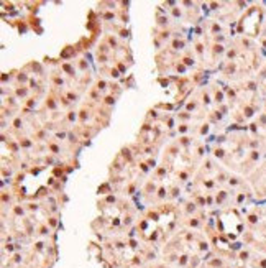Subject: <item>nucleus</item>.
I'll return each instance as SVG.
<instances>
[{
  "instance_id": "1",
  "label": "nucleus",
  "mask_w": 266,
  "mask_h": 268,
  "mask_svg": "<svg viewBox=\"0 0 266 268\" xmlns=\"http://www.w3.org/2000/svg\"><path fill=\"white\" fill-rule=\"evenodd\" d=\"M48 148L51 150V153H53V155H58V153L61 151V150H59V146H58V145H54V143H48Z\"/></svg>"
},
{
  "instance_id": "2",
  "label": "nucleus",
  "mask_w": 266,
  "mask_h": 268,
  "mask_svg": "<svg viewBox=\"0 0 266 268\" xmlns=\"http://www.w3.org/2000/svg\"><path fill=\"white\" fill-rule=\"evenodd\" d=\"M61 67H63V69H64V71H66V72H69V76H74V69H72V67L69 66V64H66V63H64V64H63V66H61Z\"/></svg>"
},
{
  "instance_id": "3",
  "label": "nucleus",
  "mask_w": 266,
  "mask_h": 268,
  "mask_svg": "<svg viewBox=\"0 0 266 268\" xmlns=\"http://www.w3.org/2000/svg\"><path fill=\"white\" fill-rule=\"evenodd\" d=\"M182 46H184L182 39H181V41H179V39H174V41H173V48H176V49H179V48H182Z\"/></svg>"
},
{
  "instance_id": "4",
  "label": "nucleus",
  "mask_w": 266,
  "mask_h": 268,
  "mask_svg": "<svg viewBox=\"0 0 266 268\" xmlns=\"http://www.w3.org/2000/svg\"><path fill=\"white\" fill-rule=\"evenodd\" d=\"M186 206H187V207H186V211H187L189 214L195 211V204H194V202H189V204H186Z\"/></svg>"
},
{
  "instance_id": "5",
  "label": "nucleus",
  "mask_w": 266,
  "mask_h": 268,
  "mask_svg": "<svg viewBox=\"0 0 266 268\" xmlns=\"http://www.w3.org/2000/svg\"><path fill=\"white\" fill-rule=\"evenodd\" d=\"M158 197H159V199L166 197V189H164V188H159V189H158Z\"/></svg>"
},
{
  "instance_id": "6",
  "label": "nucleus",
  "mask_w": 266,
  "mask_h": 268,
  "mask_svg": "<svg viewBox=\"0 0 266 268\" xmlns=\"http://www.w3.org/2000/svg\"><path fill=\"white\" fill-rule=\"evenodd\" d=\"M20 145L21 146H31V142H30V140H28V138H23V140H20Z\"/></svg>"
},
{
  "instance_id": "7",
  "label": "nucleus",
  "mask_w": 266,
  "mask_h": 268,
  "mask_svg": "<svg viewBox=\"0 0 266 268\" xmlns=\"http://www.w3.org/2000/svg\"><path fill=\"white\" fill-rule=\"evenodd\" d=\"M26 89H25V87H21V89H16V95H21V97H23V95H26Z\"/></svg>"
},
{
  "instance_id": "8",
  "label": "nucleus",
  "mask_w": 266,
  "mask_h": 268,
  "mask_svg": "<svg viewBox=\"0 0 266 268\" xmlns=\"http://www.w3.org/2000/svg\"><path fill=\"white\" fill-rule=\"evenodd\" d=\"M214 53H218V54H220V53H223V46L215 44V46H214Z\"/></svg>"
},
{
  "instance_id": "9",
  "label": "nucleus",
  "mask_w": 266,
  "mask_h": 268,
  "mask_svg": "<svg viewBox=\"0 0 266 268\" xmlns=\"http://www.w3.org/2000/svg\"><path fill=\"white\" fill-rule=\"evenodd\" d=\"M115 102V97H112V95H108V97H105V104H108V105H112V104Z\"/></svg>"
},
{
  "instance_id": "10",
  "label": "nucleus",
  "mask_w": 266,
  "mask_h": 268,
  "mask_svg": "<svg viewBox=\"0 0 266 268\" xmlns=\"http://www.w3.org/2000/svg\"><path fill=\"white\" fill-rule=\"evenodd\" d=\"M13 211H15L16 216H21V214H23V207H20V206H15V209H13Z\"/></svg>"
},
{
  "instance_id": "11",
  "label": "nucleus",
  "mask_w": 266,
  "mask_h": 268,
  "mask_svg": "<svg viewBox=\"0 0 266 268\" xmlns=\"http://www.w3.org/2000/svg\"><path fill=\"white\" fill-rule=\"evenodd\" d=\"M158 23L161 25V26H164V25H168V18H161V16H158Z\"/></svg>"
},
{
  "instance_id": "12",
  "label": "nucleus",
  "mask_w": 266,
  "mask_h": 268,
  "mask_svg": "<svg viewBox=\"0 0 266 268\" xmlns=\"http://www.w3.org/2000/svg\"><path fill=\"white\" fill-rule=\"evenodd\" d=\"M182 61H184V64H186V66H192V64H194V61H192L191 58H184Z\"/></svg>"
},
{
  "instance_id": "13",
  "label": "nucleus",
  "mask_w": 266,
  "mask_h": 268,
  "mask_svg": "<svg viewBox=\"0 0 266 268\" xmlns=\"http://www.w3.org/2000/svg\"><path fill=\"white\" fill-rule=\"evenodd\" d=\"M105 86H107V82H105V81H99V84H97V89H105Z\"/></svg>"
},
{
  "instance_id": "14",
  "label": "nucleus",
  "mask_w": 266,
  "mask_h": 268,
  "mask_svg": "<svg viewBox=\"0 0 266 268\" xmlns=\"http://www.w3.org/2000/svg\"><path fill=\"white\" fill-rule=\"evenodd\" d=\"M177 130H179V132H182V133H184V132H187V125H186V123H182V125H179V127H177Z\"/></svg>"
},
{
  "instance_id": "15",
  "label": "nucleus",
  "mask_w": 266,
  "mask_h": 268,
  "mask_svg": "<svg viewBox=\"0 0 266 268\" xmlns=\"http://www.w3.org/2000/svg\"><path fill=\"white\" fill-rule=\"evenodd\" d=\"M222 99H223L222 92H217V94H215V100H217V102H222Z\"/></svg>"
},
{
  "instance_id": "16",
  "label": "nucleus",
  "mask_w": 266,
  "mask_h": 268,
  "mask_svg": "<svg viewBox=\"0 0 266 268\" xmlns=\"http://www.w3.org/2000/svg\"><path fill=\"white\" fill-rule=\"evenodd\" d=\"M177 176L181 178V181H186V179H187V173H184V171H182V173H179Z\"/></svg>"
},
{
  "instance_id": "17",
  "label": "nucleus",
  "mask_w": 266,
  "mask_h": 268,
  "mask_svg": "<svg viewBox=\"0 0 266 268\" xmlns=\"http://www.w3.org/2000/svg\"><path fill=\"white\" fill-rule=\"evenodd\" d=\"M20 125H21V120H20V118H16L15 122H13V127H15V128H20Z\"/></svg>"
},
{
  "instance_id": "18",
  "label": "nucleus",
  "mask_w": 266,
  "mask_h": 268,
  "mask_svg": "<svg viewBox=\"0 0 266 268\" xmlns=\"http://www.w3.org/2000/svg\"><path fill=\"white\" fill-rule=\"evenodd\" d=\"M181 145H189V138L182 137V138H181Z\"/></svg>"
},
{
  "instance_id": "19",
  "label": "nucleus",
  "mask_w": 266,
  "mask_h": 268,
  "mask_svg": "<svg viewBox=\"0 0 266 268\" xmlns=\"http://www.w3.org/2000/svg\"><path fill=\"white\" fill-rule=\"evenodd\" d=\"M177 193H179V189H177V188H173V189H171V196H173V197H176V196H177Z\"/></svg>"
},
{
  "instance_id": "20",
  "label": "nucleus",
  "mask_w": 266,
  "mask_h": 268,
  "mask_svg": "<svg viewBox=\"0 0 266 268\" xmlns=\"http://www.w3.org/2000/svg\"><path fill=\"white\" fill-rule=\"evenodd\" d=\"M110 76H113V77H118V71H117V69H110Z\"/></svg>"
},
{
  "instance_id": "21",
  "label": "nucleus",
  "mask_w": 266,
  "mask_h": 268,
  "mask_svg": "<svg viewBox=\"0 0 266 268\" xmlns=\"http://www.w3.org/2000/svg\"><path fill=\"white\" fill-rule=\"evenodd\" d=\"M135 193V184H130L128 186V194H133Z\"/></svg>"
},
{
  "instance_id": "22",
  "label": "nucleus",
  "mask_w": 266,
  "mask_h": 268,
  "mask_svg": "<svg viewBox=\"0 0 266 268\" xmlns=\"http://www.w3.org/2000/svg\"><path fill=\"white\" fill-rule=\"evenodd\" d=\"M215 156L222 158V156H223V150H215Z\"/></svg>"
},
{
  "instance_id": "23",
  "label": "nucleus",
  "mask_w": 266,
  "mask_h": 268,
  "mask_svg": "<svg viewBox=\"0 0 266 268\" xmlns=\"http://www.w3.org/2000/svg\"><path fill=\"white\" fill-rule=\"evenodd\" d=\"M18 79H20V81H26V74H25V72H20V76H18Z\"/></svg>"
},
{
  "instance_id": "24",
  "label": "nucleus",
  "mask_w": 266,
  "mask_h": 268,
  "mask_svg": "<svg viewBox=\"0 0 266 268\" xmlns=\"http://www.w3.org/2000/svg\"><path fill=\"white\" fill-rule=\"evenodd\" d=\"M68 118H69V120H74V118H76V112H69Z\"/></svg>"
},
{
  "instance_id": "25",
  "label": "nucleus",
  "mask_w": 266,
  "mask_h": 268,
  "mask_svg": "<svg viewBox=\"0 0 266 268\" xmlns=\"http://www.w3.org/2000/svg\"><path fill=\"white\" fill-rule=\"evenodd\" d=\"M108 43H110L112 46H117V41H115V38H108Z\"/></svg>"
},
{
  "instance_id": "26",
  "label": "nucleus",
  "mask_w": 266,
  "mask_h": 268,
  "mask_svg": "<svg viewBox=\"0 0 266 268\" xmlns=\"http://www.w3.org/2000/svg\"><path fill=\"white\" fill-rule=\"evenodd\" d=\"M86 117H87V112L82 110V112H81V120H86Z\"/></svg>"
},
{
  "instance_id": "27",
  "label": "nucleus",
  "mask_w": 266,
  "mask_h": 268,
  "mask_svg": "<svg viewBox=\"0 0 266 268\" xmlns=\"http://www.w3.org/2000/svg\"><path fill=\"white\" fill-rule=\"evenodd\" d=\"M49 224H51V225H53V227H54V225H56V224H58V221H56L54 217H51V219H49Z\"/></svg>"
},
{
  "instance_id": "28",
  "label": "nucleus",
  "mask_w": 266,
  "mask_h": 268,
  "mask_svg": "<svg viewBox=\"0 0 266 268\" xmlns=\"http://www.w3.org/2000/svg\"><path fill=\"white\" fill-rule=\"evenodd\" d=\"M28 207H30V209H31V211H33V209L36 211V204H28Z\"/></svg>"
}]
</instances>
